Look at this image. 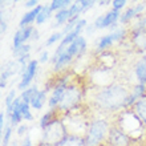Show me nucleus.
I'll return each instance as SVG.
<instances>
[{
  "mask_svg": "<svg viewBox=\"0 0 146 146\" xmlns=\"http://www.w3.org/2000/svg\"><path fill=\"white\" fill-rule=\"evenodd\" d=\"M130 96V89L119 82H113L109 86L100 88L93 96V104L102 113H117L126 109V102Z\"/></svg>",
  "mask_w": 146,
  "mask_h": 146,
  "instance_id": "f257e3e1",
  "label": "nucleus"
},
{
  "mask_svg": "<svg viewBox=\"0 0 146 146\" xmlns=\"http://www.w3.org/2000/svg\"><path fill=\"white\" fill-rule=\"evenodd\" d=\"M111 126L113 125L110 121L104 117L90 119L84 133L85 146H104V143H106L108 141V135Z\"/></svg>",
  "mask_w": 146,
  "mask_h": 146,
  "instance_id": "f03ea898",
  "label": "nucleus"
},
{
  "mask_svg": "<svg viewBox=\"0 0 146 146\" xmlns=\"http://www.w3.org/2000/svg\"><path fill=\"white\" fill-rule=\"evenodd\" d=\"M69 135L68 126L60 117L45 126L41 131V139L40 145L41 146H58Z\"/></svg>",
  "mask_w": 146,
  "mask_h": 146,
  "instance_id": "7ed1b4c3",
  "label": "nucleus"
},
{
  "mask_svg": "<svg viewBox=\"0 0 146 146\" xmlns=\"http://www.w3.org/2000/svg\"><path fill=\"white\" fill-rule=\"evenodd\" d=\"M86 46H88V42H86V38L84 36H80V37L74 40V41L70 44L68 48H66L64 52H62L58 58L53 62V70L56 73L62 70L64 68H68V65H70L73 62V60L81 57L84 52L86 50Z\"/></svg>",
  "mask_w": 146,
  "mask_h": 146,
  "instance_id": "20e7f679",
  "label": "nucleus"
},
{
  "mask_svg": "<svg viewBox=\"0 0 146 146\" xmlns=\"http://www.w3.org/2000/svg\"><path fill=\"white\" fill-rule=\"evenodd\" d=\"M82 97H84V93H82L81 86H78L74 82H70L68 89H66L65 94L62 97L61 102H60V105H58V108H57L58 113L60 114H68L72 110H74L81 104Z\"/></svg>",
  "mask_w": 146,
  "mask_h": 146,
  "instance_id": "39448f33",
  "label": "nucleus"
},
{
  "mask_svg": "<svg viewBox=\"0 0 146 146\" xmlns=\"http://www.w3.org/2000/svg\"><path fill=\"white\" fill-rule=\"evenodd\" d=\"M69 84L70 82H69V77L68 76L56 80L54 88L52 89V93H50L49 100H48V106H49V109H57L58 108V105L61 102L62 97L65 94Z\"/></svg>",
  "mask_w": 146,
  "mask_h": 146,
  "instance_id": "423d86ee",
  "label": "nucleus"
},
{
  "mask_svg": "<svg viewBox=\"0 0 146 146\" xmlns=\"http://www.w3.org/2000/svg\"><path fill=\"white\" fill-rule=\"evenodd\" d=\"M131 143V137L126 134L122 129H119L117 125H113L109 131L108 141L106 145L108 146H130Z\"/></svg>",
  "mask_w": 146,
  "mask_h": 146,
  "instance_id": "0eeeda50",
  "label": "nucleus"
},
{
  "mask_svg": "<svg viewBox=\"0 0 146 146\" xmlns=\"http://www.w3.org/2000/svg\"><path fill=\"white\" fill-rule=\"evenodd\" d=\"M119 17H121V12L119 11H114V9H110L109 12L104 13V15H100L94 20V28L96 29H105V28L109 27H117V23H119Z\"/></svg>",
  "mask_w": 146,
  "mask_h": 146,
  "instance_id": "6e6552de",
  "label": "nucleus"
},
{
  "mask_svg": "<svg viewBox=\"0 0 146 146\" xmlns=\"http://www.w3.org/2000/svg\"><path fill=\"white\" fill-rule=\"evenodd\" d=\"M129 40H130V44L133 45V48H135L139 53L146 49V31H143L137 23L130 28Z\"/></svg>",
  "mask_w": 146,
  "mask_h": 146,
  "instance_id": "1a4fd4ad",
  "label": "nucleus"
},
{
  "mask_svg": "<svg viewBox=\"0 0 146 146\" xmlns=\"http://www.w3.org/2000/svg\"><path fill=\"white\" fill-rule=\"evenodd\" d=\"M37 66H38V60H31L29 64L27 66V70L24 72V74L20 78L19 84H17V89L24 92L25 89H28L31 86L32 80L35 78L36 73H37Z\"/></svg>",
  "mask_w": 146,
  "mask_h": 146,
  "instance_id": "9d476101",
  "label": "nucleus"
},
{
  "mask_svg": "<svg viewBox=\"0 0 146 146\" xmlns=\"http://www.w3.org/2000/svg\"><path fill=\"white\" fill-rule=\"evenodd\" d=\"M145 8H146V4L145 3H137V4H134V5H131V7L126 8V9L121 13V17H119V24L125 25V24L130 23L131 20L141 17V16H142V13H143V11H145Z\"/></svg>",
  "mask_w": 146,
  "mask_h": 146,
  "instance_id": "9b49d317",
  "label": "nucleus"
},
{
  "mask_svg": "<svg viewBox=\"0 0 146 146\" xmlns=\"http://www.w3.org/2000/svg\"><path fill=\"white\" fill-rule=\"evenodd\" d=\"M33 31H35V27H33V25L25 27V28H19V29L15 32L13 40H12V49H16V48L24 45L28 40H31Z\"/></svg>",
  "mask_w": 146,
  "mask_h": 146,
  "instance_id": "f8f14e48",
  "label": "nucleus"
},
{
  "mask_svg": "<svg viewBox=\"0 0 146 146\" xmlns=\"http://www.w3.org/2000/svg\"><path fill=\"white\" fill-rule=\"evenodd\" d=\"M20 69H21V65H20L19 61H16V60H8V61H5L3 68H1L0 82H7V80L9 77L20 73Z\"/></svg>",
  "mask_w": 146,
  "mask_h": 146,
  "instance_id": "ddd939ff",
  "label": "nucleus"
},
{
  "mask_svg": "<svg viewBox=\"0 0 146 146\" xmlns=\"http://www.w3.org/2000/svg\"><path fill=\"white\" fill-rule=\"evenodd\" d=\"M32 45L29 44H24V45L12 49V54H13V60L20 62V65H28L29 64V54H31Z\"/></svg>",
  "mask_w": 146,
  "mask_h": 146,
  "instance_id": "4468645a",
  "label": "nucleus"
},
{
  "mask_svg": "<svg viewBox=\"0 0 146 146\" xmlns=\"http://www.w3.org/2000/svg\"><path fill=\"white\" fill-rule=\"evenodd\" d=\"M146 97V85L142 84H137L133 85V88L130 89V96H129V100L126 102V109H130L134 106V104L138 100Z\"/></svg>",
  "mask_w": 146,
  "mask_h": 146,
  "instance_id": "2eb2a0df",
  "label": "nucleus"
},
{
  "mask_svg": "<svg viewBox=\"0 0 146 146\" xmlns=\"http://www.w3.org/2000/svg\"><path fill=\"white\" fill-rule=\"evenodd\" d=\"M42 9V5L41 4H38L36 8H33V9H31V11L25 12L23 15V17L20 19L19 21V28H25V27H31V24H33L36 21V19H37L38 13H40V11Z\"/></svg>",
  "mask_w": 146,
  "mask_h": 146,
  "instance_id": "dca6fc26",
  "label": "nucleus"
},
{
  "mask_svg": "<svg viewBox=\"0 0 146 146\" xmlns=\"http://www.w3.org/2000/svg\"><path fill=\"white\" fill-rule=\"evenodd\" d=\"M134 74L135 78H137V82L138 84L146 85V60L142 57H139L134 64Z\"/></svg>",
  "mask_w": 146,
  "mask_h": 146,
  "instance_id": "f3484780",
  "label": "nucleus"
},
{
  "mask_svg": "<svg viewBox=\"0 0 146 146\" xmlns=\"http://www.w3.org/2000/svg\"><path fill=\"white\" fill-rule=\"evenodd\" d=\"M114 42H115V40L111 33H108V35L100 37L97 40V44H96V53H104V52H106L108 49H110V46Z\"/></svg>",
  "mask_w": 146,
  "mask_h": 146,
  "instance_id": "a211bd4d",
  "label": "nucleus"
},
{
  "mask_svg": "<svg viewBox=\"0 0 146 146\" xmlns=\"http://www.w3.org/2000/svg\"><path fill=\"white\" fill-rule=\"evenodd\" d=\"M131 110L135 113V115L139 118L141 123H142L143 127L146 129V97L137 101L134 104V106L131 108Z\"/></svg>",
  "mask_w": 146,
  "mask_h": 146,
  "instance_id": "6ab92c4d",
  "label": "nucleus"
},
{
  "mask_svg": "<svg viewBox=\"0 0 146 146\" xmlns=\"http://www.w3.org/2000/svg\"><path fill=\"white\" fill-rule=\"evenodd\" d=\"M46 96H48V92H46L45 89H38V92L33 96V98H32V101H31V108L36 109V110L42 109V106L45 105V102L49 100Z\"/></svg>",
  "mask_w": 146,
  "mask_h": 146,
  "instance_id": "aec40b11",
  "label": "nucleus"
},
{
  "mask_svg": "<svg viewBox=\"0 0 146 146\" xmlns=\"http://www.w3.org/2000/svg\"><path fill=\"white\" fill-rule=\"evenodd\" d=\"M70 19H72V16L69 13V9H61V11L56 12V15H54V23L52 27L57 28V27H61V25L65 27Z\"/></svg>",
  "mask_w": 146,
  "mask_h": 146,
  "instance_id": "412c9836",
  "label": "nucleus"
},
{
  "mask_svg": "<svg viewBox=\"0 0 146 146\" xmlns=\"http://www.w3.org/2000/svg\"><path fill=\"white\" fill-rule=\"evenodd\" d=\"M58 115H60V113H58L57 109H49V110L46 111L45 114L40 118V121H38V126L41 127V130H42V129H44L45 126H48L52 121H54L56 118H58Z\"/></svg>",
  "mask_w": 146,
  "mask_h": 146,
  "instance_id": "4be33fe9",
  "label": "nucleus"
},
{
  "mask_svg": "<svg viewBox=\"0 0 146 146\" xmlns=\"http://www.w3.org/2000/svg\"><path fill=\"white\" fill-rule=\"evenodd\" d=\"M58 146H85L84 135L69 134Z\"/></svg>",
  "mask_w": 146,
  "mask_h": 146,
  "instance_id": "5701e85b",
  "label": "nucleus"
},
{
  "mask_svg": "<svg viewBox=\"0 0 146 146\" xmlns=\"http://www.w3.org/2000/svg\"><path fill=\"white\" fill-rule=\"evenodd\" d=\"M37 92H38L37 85H31V86H29L28 89H25L24 92H21V94H20V98H21V101H23V102H27V104L31 105L32 98H33V96H35Z\"/></svg>",
  "mask_w": 146,
  "mask_h": 146,
  "instance_id": "b1692460",
  "label": "nucleus"
},
{
  "mask_svg": "<svg viewBox=\"0 0 146 146\" xmlns=\"http://www.w3.org/2000/svg\"><path fill=\"white\" fill-rule=\"evenodd\" d=\"M70 4H72L70 0H53L49 3V7L52 12H58L61 9H68L70 7Z\"/></svg>",
  "mask_w": 146,
  "mask_h": 146,
  "instance_id": "393cba45",
  "label": "nucleus"
},
{
  "mask_svg": "<svg viewBox=\"0 0 146 146\" xmlns=\"http://www.w3.org/2000/svg\"><path fill=\"white\" fill-rule=\"evenodd\" d=\"M12 134H13V126H12L9 122H7L5 127L1 130V145L3 146L9 145V141H11Z\"/></svg>",
  "mask_w": 146,
  "mask_h": 146,
  "instance_id": "a878e982",
  "label": "nucleus"
},
{
  "mask_svg": "<svg viewBox=\"0 0 146 146\" xmlns=\"http://www.w3.org/2000/svg\"><path fill=\"white\" fill-rule=\"evenodd\" d=\"M50 15H52V9H50L49 4L42 5V9L40 11V13H38V16H37V19H36V24H37V25L44 24L46 20L50 17Z\"/></svg>",
  "mask_w": 146,
  "mask_h": 146,
  "instance_id": "bb28decb",
  "label": "nucleus"
},
{
  "mask_svg": "<svg viewBox=\"0 0 146 146\" xmlns=\"http://www.w3.org/2000/svg\"><path fill=\"white\" fill-rule=\"evenodd\" d=\"M16 98H17V97H16V89H12V90H9V92L7 93V96H5V98H4V104H5V113H8V111L11 110L12 105H13V102H15Z\"/></svg>",
  "mask_w": 146,
  "mask_h": 146,
  "instance_id": "cd10ccee",
  "label": "nucleus"
},
{
  "mask_svg": "<svg viewBox=\"0 0 146 146\" xmlns=\"http://www.w3.org/2000/svg\"><path fill=\"white\" fill-rule=\"evenodd\" d=\"M62 38H64V35H62V32H61V31L54 32V33H52V35H50L49 37L46 38V41H45V46L54 45L56 42H58V44H60V41H61Z\"/></svg>",
  "mask_w": 146,
  "mask_h": 146,
  "instance_id": "c85d7f7f",
  "label": "nucleus"
},
{
  "mask_svg": "<svg viewBox=\"0 0 146 146\" xmlns=\"http://www.w3.org/2000/svg\"><path fill=\"white\" fill-rule=\"evenodd\" d=\"M21 115H23V119H25V121H32L33 119L31 105L27 104V102H21Z\"/></svg>",
  "mask_w": 146,
  "mask_h": 146,
  "instance_id": "c756f323",
  "label": "nucleus"
},
{
  "mask_svg": "<svg viewBox=\"0 0 146 146\" xmlns=\"http://www.w3.org/2000/svg\"><path fill=\"white\" fill-rule=\"evenodd\" d=\"M126 4H127L126 0H111V9L121 12L122 8L126 7Z\"/></svg>",
  "mask_w": 146,
  "mask_h": 146,
  "instance_id": "7c9ffc66",
  "label": "nucleus"
},
{
  "mask_svg": "<svg viewBox=\"0 0 146 146\" xmlns=\"http://www.w3.org/2000/svg\"><path fill=\"white\" fill-rule=\"evenodd\" d=\"M96 4V1H93V0H80V5H81V8H82V13L84 12H86L88 9H90V8L93 7Z\"/></svg>",
  "mask_w": 146,
  "mask_h": 146,
  "instance_id": "2f4dec72",
  "label": "nucleus"
},
{
  "mask_svg": "<svg viewBox=\"0 0 146 146\" xmlns=\"http://www.w3.org/2000/svg\"><path fill=\"white\" fill-rule=\"evenodd\" d=\"M27 131H28V126L25 123H21V125H19V126L16 127V133H17L19 137H23L24 134L27 135Z\"/></svg>",
  "mask_w": 146,
  "mask_h": 146,
  "instance_id": "473e14b6",
  "label": "nucleus"
},
{
  "mask_svg": "<svg viewBox=\"0 0 146 146\" xmlns=\"http://www.w3.org/2000/svg\"><path fill=\"white\" fill-rule=\"evenodd\" d=\"M48 60H49V52L45 49V50H42L41 53H40V57H38V62H41V64H45Z\"/></svg>",
  "mask_w": 146,
  "mask_h": 146,
  "instance_id": "72a5a7b5",
  "label": "nucleus"
},
{
  "mask_svg": "<svg viewBox=\"0 0 146 146\" xmlns=\"http://www.w3.org/2000/svg\"><path fill=\"white\" fill-rule=\"evenodd\" d=\"M137 24H138L139 27L142 28L143 31H146V13H143L141 17H138V20H137Z\"/></svg>",
  "mask_w": 146,
  "mask_h": 146,
  "instance_id": "f704fd0d",
  "label": "nucleus"
},
{
  "mask_svg": "<svg viewBox=\"0 0 146 146\" xmlns=\"http://www.w3.org/2000/svg\"><path fill=\"white\" fill-rule=\"evenodd\" d=\"M0 24H1V29H0V32H1V35H4L5 32H7V20L4 19V16H1V19H0Z\"/></svg>",
  "mask_w": 146,
  "mask_h": 146,
  "instance_id": "c9c22d12",
  "label": "nucleus"
},
{
  "mask_svg": "<svg viewBox=\"0 0 146 146\" xmlns=\"http://www.w3.org/2000/svg\"><path fill=\"white\" fill-rule=\"evenodd\" d=\"M20 146H32V139L29 137V134H27L23 138V141L20 142Z\"/></svg>",
  "mask_w": 146,
  "mask_h": 146,
  "instance_id": "e433bc0d",
  "label": "nucleus"
},
{
  "mask_svg": "<svg viewBox=\"0 0 146 146\" xmlns=\"http://www.w3.org/2000/svg\"><path fill=\"white\" fill-rule=\"evenodd\" d=\"M24 5L27 8H32V9H33V8H36L38 5V1L37 0H28V1L24 3Z\"/></svg>",
  "mask_w": 146,
  "mask_h": 146,
  "instance_id": "4c0bfd02",
  "label": "nucleus"
},
{
  "mask_svg": "<svg viewBox=\"0 0 146 146\" xmlns=\"http://www.w3.org/2000/svg\"><path fill=\"white\" fill-rule=\"evenodd\" d=\"M40 33H38V31L35 28V31H33V33H32V37H31V40H38V37H40Z\"/></svg>",
  "mask_w": 146,
  "mask_h": 146,
  "instance_id": "58836bf2",
  "label": "nucleus"
},
{
  "mask_svg": "<svg viewBox=\"0 0 146 146\" xmlns=\"http://www.w3.org/2000/svg\"><path fill=\"white\" fill-rule=\"evenodd\" d=\"M100 5H106V4H111V1H100Z\"/></svg>",
  "mask_w": 146,
  "mask_h": 146,
  "instance_id": "ea45409f",
  "label": "nucleus"
},
{
  "mask_svg": "<svg viewBox=\"0 0 146 146\" xmlns=\"http://www.w3.org/2000/svg\"><path fill=\"white\" fill-rule=\"evenodd\" d=\"M141 57H142V58H145V60H146V49L141 52Z\"/></svg>",
  "mask_w": 146,
  "mask_h": 146,
  "instance_id": "a19ab883",
  "label": "nucleus"
},
{
  "mask_svg": "<svg viewBox=\"0 0 146 146\" xmlns=\"http://www.w3.org/2000/svg\"><path fill=\"white\" fill-rule=\"evenodd\" d=\"M11 146H19V143L16 142V141H13V142H12V143H11Z\"/></svg>",
  "mask_w": 146,
  "mask_h": 146,
  "instance_id": "79ce46f5",
  "label": "nucleus"
}]
</instances>
